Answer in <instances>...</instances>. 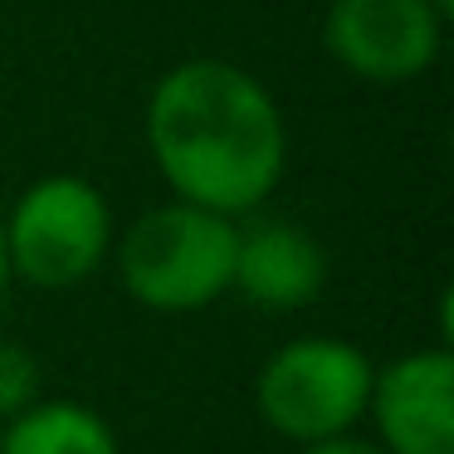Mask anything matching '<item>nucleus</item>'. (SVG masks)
Wrapping results in <instances>:
<instances>
[{
    "mask_svg": "<svg viewBox=\"0 0 454 454\" xmlns=\"http://www.w3.org/2000/svg\"><path fill=\"white\" fill-rule=\"evenodd\" d=\"M430 5H434V11L444 15V20H450V11H454V0H430Z\"/></svg>",
    "mask_w": 454,
    "mask_h": 454,
    "instance_id": "f8f14e48",
    "label": "nucleus"
},
{
    "mask_svg": "<svg viewBox=\"0 0 454 454\" xmlns=\"http://www.w3.org/2000/svg\"><path fill=\"white\" fill-rule=\"evenodd\" d=\"M0 454H118V434L83 401H35L5 420Z\"/></svg>",
    "mask_w": 454,
    "mask_h": 454,
    "instance_id": "6e6552de",
    "label": "nucleus"
},
{
    "mask_svg": "<svg viewBox=\"0 0 454 454\" xmlns=\"http://www.w3.org/2000/svg\"><path fill=\"white\" fill-rule=\"evenodd\" d=\"M147 142L176 200L230 220L269 200L288 161L274 93L225 59H191L161 74L147 103Z\"/></svg>",
    "mask_w": 454,
    "mask_h": 454,
    "instance_id": "f257e3e1",
    "label": "nucleus"
},
{
    "mask_svg": "<svg viewBox=\"0 0 454 454\" xmlns=\"http://www.w3.org/2000/svg\"><path fill=\"white\" fill-rule=\"evenodd\" d=\"M5 278H11V259H5V235H0V288H5Z\"/></svg>",
    "mask_w": 454,
    "mask_h": 454,
    "instance_id": "9b49d317",
    "label": "nucleus"
},
{
    "mask_svg": "<svg viewBox=\"0 0 454 454\" xmlns=\"http://www.w3.org/2000/svg\"><path fill=\"white\" fill-rule=\"evenodd\" d=\"M366 415L386 454H454V356L450 347L405 352L372 381Z\"/></svg>",
    "mask_w": 454,
    "mask_h": 454,
    "instance_id": "423d86ee",
    "label": "nucleus"
},
{
    "mask_svg": "<svg viewBox=\"0 0 454 454\" xmlns=\"http://www.w3.org/2000/svg\"><path fill=\"white\" fill-rule=\"evenodd\" d=\"M298 454H386L376 440H356V434H333V440H317L303 444Z\"/></svg>",
    "mask_w": 454,
    "mask_h": 454,
    "instance_id": "9d476101",
    "label": "nucleus"
},
{
    "mask_svg": "<svg viewBox=\"0 0 454 454\" xmlns=\"http://www.w3.org/2000/svg\"><path fill=\"white\" fill-rule=\"evenodd\" d=\"M440 30L430 0H333L323 15L327 54L366 83L420 79L440 54Z\"/></svg>",
    "mask_w": 454,
    "mask_h": 454,
    "instance_id": "39448f33",
    "label": "nucleus"
},
{
    "mask_svg": "<svg viewBox=\"0 0 454 454\" xmlns=\"http://www.w3.org/2000/svg\"><path fill=\"white\" fill-rule=\"evenodd\" d=\"M35 401H40V362L25 347L0 342V420L20 415Z\"/></svg>",
    "mask_w": 454,
    "mask_h": 454,
    "instance_id": "1a4fd4ad",
    "label": "nucleus"
},
{
    "mask_svg": "<svg viewBox=\"0 0 454 454\" xmlns=\"http://www.w3.org/2000/svg\"><path fill=\"white\" fill-rule=\"evenodd\" d=\"M11 274L35 288H74L103 264L113 245V210L83 176H44L15 200L0 225Z\"/></svg>",
    "mask_w": 454,
    "mask_h": 454,
    "instance_id": "20e7f679",
    "label": "nucleus"
},
{
    "mask_svg": "<svg viewBox=\"0 0 454 454\" xmlns=\"http://www.w3.org/2000/svg\"><path fill=\"white\" fill-rule=\"evenodd\" d=\"M372 381L376 366L362 347L342 337H298L264 362L254 401L269 430L294 444H317L333 434H352L372 401Z\"/></svg>",
    "mask_w": 454,
    "mask_h": 454,
    "instance_id": "7ed1b4c3",
    "label": "nucleus"
},
{
    "mask_svg": "<svg viewBox=\"0 0 454 454\" xmlns=\"http://www.w3.org/2000/svg\"><path fill=\"white\" fill-rule=\"evenodd\" d=\"M323 284H327V254L308 230L288 225V220H259V225L239 230L230 288H239L254 308L294 313V308L313 303L323 294Z\"/></svg>",
    "mask_w": 454,
    "mask_h": 454,
    "instance_id": "0eeeda50",
    "label": "nucleus"
},
{
    "mask_svg": "<svg viewBox=\"0 0 454 454\" xmlns=\"http://www.w3.org/2000/svg\"><path fill=\"white\" fill-rule=\"evenodd\" d=\"M239 225L191 200L157 206L122 235L118 274L142 308L196 313L210 308L235 278Z\"/></svg>",
    "mask_w": 454,
    "mask_h": 454,
    "instance_id": "f03ea898",
    "label": "nucleus"
}]
</instances>
